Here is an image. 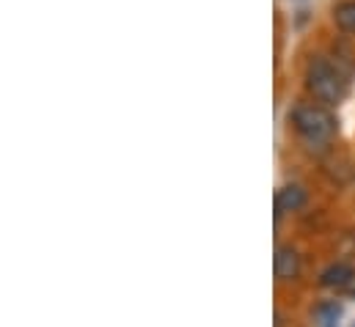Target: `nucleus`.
Segmentation results:
<instances>
[{
	"mask_svg": "<svg viewBox=\"0 0 355 327\" xmlns=\"http://www.w3.org/2000/svg\"><path fill=\"white\" fill-rule=\"evenodd\" d=\"M289 121L297 132V138L309 146V149H328L339 132V124L334 118V113L320 105V102H300L292 107Z\"/></svg>",
	"mask_w": 355,
	"mask_h": 327,
	"instance_id": "nucleus-1",
	"label": "nucleus"
},
{
	"mask_svg": "<svg viewBox=\"0 0 355 327\" xmlns=\"http://www.w3.org/2000/svg\"><path fill=\"white\" fill-rule=\"evenodd\" d=\"M306 88L314 96V102H320L325 107H339L347 94V80L331 58L314 55L306 67Z\"/></svg>",
	"mask_w": 355,
	"mask_h": 327,
	"instance_id": "nucleus-2",
	"label": "nucleus"
},
{
	"mask_svg": "<svg viewBox=\"0 0 355 327\" xmlns=\"http://www.w3.org/2000/svg\"><path fill=\"white\" fill-rule=\"evenodd\" d=\"M272 269H275V278L284 281V283L297 281L300 278V269H303L300 253L292 245H278L275 247V258H272Z\"/></svg>",
	"mask_w": 355,
	"mask_h": 327,
	"instance_id": "nucleus-3",
	"label": "nucleus"
},
{
	"mask_svg": "<svg viewBox=\"0 0 355 327\" xmlns=\"http://www.w3.org/2000/svg\"><path fill=\"white\" fill-rule=\"evenodd\" d=\"M303 206H306V190L300 184H284L275 193V218L286 212H300Z\"/></svg>",
	"mask_w": 355,
	"mask_h": 327,
	"instance_id": "nucleus-4",
	"label": "nucleus"
},
{
	"mask_svg": "<svg viewBox=\"0 0 355 327\" xmlns=\"http://www.w3.org/2000/svg\"><path fill=\"white\" fill-rule=\"evenodd\" d=\"M353 281H355V267L347 264V261H334V264H328V267L322 269V275H320V283H322L325 289H345V286H350Z\"/></svg>",
	"mask_w": 355,
	"mask_h": 327,
	"instance_id": "nucleus-5",
	"label": "nucleus"
},
{
	"mask_svg": "<svg viewBox=\"0 0 355 327\" xmlns=\"http://www.w3.org/2000/svg\"><path fill=\"white\" fill-rule=\"evenodd\" d=\"M334 22L342 33H353L355 36V0H342L334 8Z\"/></svg>",
	"mask_w": 355,
	"mask_h": 327,
	"instance_id": "nucleus-6",
	"label": "nucleus"
}]
</instances>
